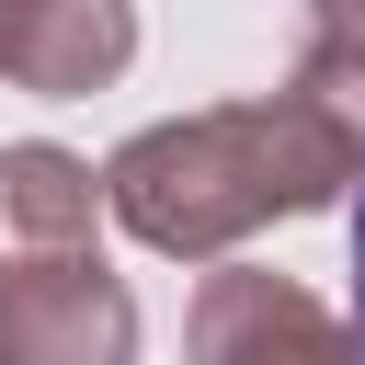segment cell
<instances>
[{"mask_svg": "<svg viewBox=\"0 0 365 365\" xmlns=\"http://www.w3.org/2000/svg\"><path fill=\"white\" fill-rule=\"evenodd\" d=\"M354 331H365V194H354Z\"/></svg>", "mask_w": 365, "mask_h": 365, "instance_id": "8992f818", "label": "cell"}, {"mask_svg": "<svg viewBox=\"0 0 365 365\" xmlns=\"http://www.w3.org/2000/svg\"><path fill=\"white\" fill-rule=\"evenodd\" d=\"M342 182H365V137L319 91H274V103H228V114L125 137L103 160V217H125L171 262H217L251 228L331 205Z\"/></svg>", "mask_w": 365, "mask_h": 365, "instance_id": "6da1fadb", "label": "cell"}, {"mask_svg": "<svg viewBox=\"0 0 365 365\" xmlns=\"http://www.w3.org/2000/svg\"><path fill=\"white\" fill-rule=\"evenodd\" d=\"M103 240V171L23 137L0 148V262H46V251H91Z\"/></svg>", "mask_w": 365, "mask_h": 365, "instance_id": "5b68a950", "label": "cell"}, {"mask_svg": "<svg viewBox=\"0 0 365 365\" xmlns=\"http://www.w3.org/2000/svg\"><path fill=\"white\" fill-rule=\"evenodd\" d=\"M137 57V0H0V68L46 103L103 91Z\"/></svg>", "mask_w": 365, "mask_h": 365, "instance_id": "277c9868", "label": "cell"}, {"mask_svg": "<svg viewBox=\"0 0 365 365\" xmlns=\"http://www.w3.org/2000/svg\"><path fill=\"white\" fill-rule=\"evenodd\" d=\"M0 365H137V297L103 251L0 262Z\"/></svg>", "mask_w": 365, "mask_h": 365, "instance_id": "7a4b0ae2", "label": "cell"}, {"mask_svg": "<svg viewBox=\"0 0 365 365\" xmlns=\"http://www.w3.org/2000/svg\"><path fill=\"white\" fill-rule=\"evenodd\" d=\"M194 365H365V331H342L297 274L228 262L194 285Z\"/></svg>", "mask_w": 365, "mask_h": 365, "instance_id": "3957f363", "label": "cell"}]
</instances>
